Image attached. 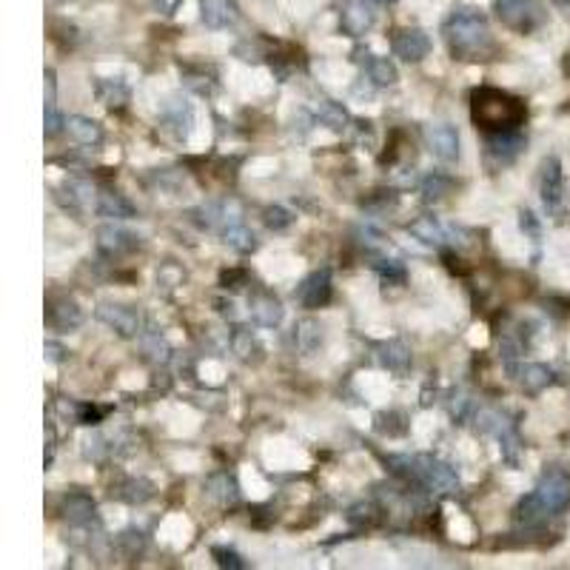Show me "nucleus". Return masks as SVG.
<instances>
[{"label": "nucleus", "instance_id": "f257e3e1", "mask_svg": "<svg viewBox=\"0 0 570 570\" xmlns=\"http://www.w3.org/2000/svg\"><path fill=\"white\" fill-rule=\"evenodd\" d=\"M442 34L448 41V49L459 61H482L490 52H494V37L488 29V17L479 9H454L448 14V21L442 26Z\"/></svg>", "mask_w": 570, "mask_h": 570}, {"label": "nucleus", "instance_id": "f03ea898", "mask_svg": "<svg viewBox=\"0 0 570 570\" xmlns=\"http://www.w3.org/2000/svg\"><path fill=\"white\" fill-rule=\"evenodd\" d=\"M470 114L474 123L485 131H507L519 129L527 117V109L519 97L499 89H477L470 94Z\"/></svg>", "mask_w": 570, "mask_h": 570}, {"label": "nucleus", "instance_id": "7ed1b4c3", "mask_svg": "<svg viewBox=\"0 0 570 570\" xmlns=\"http://www.w3.org/2000/svg\"><path fill=\"white\" fill-rule=\"evenodd\" d=\"M391 465V470L400 477H405L408 482H417L428 490H440V494H457L459 490V477L450 470V465L434 459V457H388L385 459Z\"/></svg>", "mask_w": 570, "mask_h": 570}, {"label": "nucleus", "instance_id": "20e7f679", "mask_svg": "<svg viewBox=\"0 0 570 570\" xmlns=\"http://www.w3.org/2000/svg\"><path fill=\"white\" fill-rule=\"evenodd\" d=\"M497 17L519 34H530L545 26L547 12L539 0H494Z\"/></svg>", "mask_w": 570, "mask_h": 570}, {"label": "nucleus", "instance_id": "39448f33", "mask_svg": "<svg viewBox=\"0 0 570 570\" xmlns=\"http://www.w3.org/2000/svg\"><path fill=\"white\" fill-rule=\"evenodd\" d=\"M539 194H542V206L550 217H562L565 203H567V188H565V171L562 160L556 154H550L542 160L539 169Z\"/></svg>", "mask_w": 570, "mask_h": 570}, {"label": "nucleus", "instance_id": "423d86ee", "mask_svg": "<svg viewBox=\"0 0 570 570\" xmlns=\"http://www.w3.org/2000/svg\"><path fill=\"white\" fill-rule=\"evenodd\" d=\"M534 499L542 505L547 517L562 514L570 505V474H565L562 468H547L534 488Z\"/></svg>", "mask_w": 570, "mask_h": 570}, {"label": "nucleus", "instance_id": "0eeeda50", "mask_svg": "<svg viewBox=\"0 0 570 570\" xmlns=\"http://www.w3.org/2000/svg\"><path fill=\"white\" fill-rule=\"evenodd\" d=\"M479 428L485 430V434H494L499 440L505 462H510V465L519 462L522 440L517 434V422H510L505 414H499V411H482V414H479Z\"/></svg>", "mask_w": 570, "mask_h": 570}, {"label": "nucleus", "instance_id": "6e6552de", "mask_svg": "<svg viewBox=\"0 0 570 570\" xmlns=\"http://www.w3.org/2000/svg\"><path fill=\"white\" fill-rule=\"evenodd\" d=\"M525 149V134L519 129H507V131H488L485 134V151L488 160L494 166H507L514 163Z\"/></svg>", "mask_w": 570, "mask_h": 570}, {"label": "nucleus", "instance_id": "1a4fd4ad", "mask_svg": "<svg viewBox=\"0 0 570 570\" xmlns=\"http://www.w3.org/2000/svg\"><path fill=\"white\" fill-rule=\"evenodd\" d=\"M97 320L106 323L109 328H114L121 337L131 340L140 333V311L131 308V305H111V303H103L101 308H97Z\"/></svg>", "mask_w": 570, "mask_h": 570}, {"label": "nucleus", "instance_id": "9d476101", "mask_svg": "<svg viewBox=\"0 0 570 570\" xmlns=\"http://www.w3.org/2000/svg\"><path fill=\"white\" fill-rule=\"evenodd\" d=\"M425 137H428L430 154H434L440 163H457L459 160V131H457V126H450V123L428 126Z\"/></svg>", "mask_w": 570, "mask_h": 570}, {"label": "nucleus", "instance_id": "9b49d317", "mask_svg": "<svg viewBox=\"0 0 570 570\" xmlns=\"http://www.w3.org/2000/svg\"><path fill=\"white\" fill-rule=\"evenodd\" d=\"M94 237H97V248L109 254V257H121V254L140 248V237H137V234H131L123 226H114V223L101 226L94 231Z\"/></svg>", "mask_w": 570, "mask_h": 570}, {"label": "nucleus", "instance_id": "f8f14e48", "mask_svg": "<svg viewBox=\"0 0 570 570\" xmlns=\"http://www.w3.org/2000/svg\"><path fill=\"white\" fill-rule=\"evenodd\" d=\"M430 52V37L425 29H402L394 37V54L405 63H420Z\"/></svg>", "mask_w": 570, "mask_h": 570}, {"label": "nucleus", "instance_id": "ddd939ff", "mask_svg": "<svg viewBox=\"0 0 570 570\" xmlns=\"http://www.w3.org/2000/svg\"><path fill=\"white\" fill-rule=\"evenodd\" d=\"M331 271L328 268H320L308 274V277L303 280L300 291H297V300L305 305V308H323L328 300H331Z\"/></svg>", "mask_w": 570, "mask_h": 570}, {"label": "nucleus", "instance_id": "4468645a", "mask_svg": "<svg viewBox=\"0 0 570 570\" xmlns=\"http://www.w3.org/2000/svg\"><path fill=\"white\" fill-rule=\"evenodd\" d=\"M61 203L77 214H83L89 208L97 206V191L89 180H81V177H72V180H66L61 186Z\"/></svg>", "mask_w": 570, "mask_h": 570}, {"label": "nucleus", "instance_id": "2eb2a0df", "mask_svg": "<svg viewBox=\"0 0 570 570\" xmlns=\"http://www.w3.org/2000/svg\"><path fill=\"white\" fill-rule=\"evenodd\" d=\"M200 17L208 29H228L237 24V4L234 0H203L200 4Z\"/></svg>", "mask_w": 570, "mask_h": 570}, {"label": "nucleus", "instance_id": "dca6fc26", "mask_svg": "<svg viewBox=\"0 0 570 570\" xmlns=\"http://www.w3.org/2000/svg\"><path fill=\"white\" fill-rule=\"evenodd\" d=\"M248 311H251V317H254V323H257V325L274 328V325L283 323V305L268 291L254 294V297L248 300Z\"/></svg>", "mask_w": 570, "mask_h": 570}, {"label": "nucleus", "instance_id": "f3484780", "mask_svg": "<svg viewBox=\"0 0 570 570\" xmlns=\"http://www.w3.org/2000/svg\"><path fill=\"white\" fill-rule=\"evenodd\" d=\"M49 323L57 331H74L83 325V308L77 305L72 297H61L49 305Z\"/></svg>", "mask_w": 570, "mask_h": 570}, {"label": "nucleus", "instance_id": "a211bd4d", "mask_svg": "<svg viewBox=\"0 0 570 570\" xmlns=\"http://www.w3.org/2000/svg\"><path fill=\"white\" fill-rule=\"evenodd\" d=\"M343 32H348L351 37H362L371 26H373V12L365 6V0H351V4L343 6Z\"/></svg>", "mask_w": 570, "mask_h": 570}, {"label": "nucleus", "instance_id": "6ab92c4d", "mask_svg": "<svg viewBox=\"0 0 570 570\" xmlns=\"http://www.w3.org/2000/svg\"><path fill=\"white\" fill-rule=\"evenodd\" d=\"M377 362L388 371L394 373H405L411 368V348L402 343V340H388V343H380L377 348Z\"/></svg>", "mask_w": 570, "mask_h": 570}, {"label": "nucleus", "instance_id": "aec40b11", "mask_svg": "<svg viewBox=\"0 0 570 570\" xmlns=\"http://www.w3.org/2000/svg\"><path fill=\"white\" fill-rule=\"evenodd\" d=\"M94 211L101 214V217H109V220H131V217H137V208L123 198V194H117V191H101V194H97Z\"/></svg>", "mask_w": 570, "mask_h": 570}, {"label": "nucleus", "instance_id": "412c9836", "mask_svg": "<svg viewBox=\"0 0 570 570\" xmlns=\"http://www.w3.org/2000/svg\"><path fill=\"white\" fill-rule=\"evenodd\" d=\"M408 234H414V237L422 243V246H430V248H442L450 234H448V226H442L437 217H420L408 226Z\"/></svg>", "mask_w": 570, "mask_h": 570}, {"label": "nucleus", "instance_id": "4be33fe9", "mask_svg": "<svg viewBox=\"0 0 570 570\" xmlns=\"http://www.w3.org/2000/svg\"><path fill=\"white\" fill-rule=\"evenodd\" d=\"M517 380L527 394H539V391H545L547 385L556 382V373L542 362H527L517 371Z\"/></svg>", "mask_w": 570, "mask_h": 570}, {"label": "nucleus", "instance_id": "5701e85b", "mask_svg": "<svg viewBox=\"0 0 570 570\" xmlns=\"http://www.w3.org/2000/svg\"><path fill=\"white\" fill-rule=\"evenodd\" d=\"M163 121L177 137H188V131L194 126V109L186 101H171L163 111Z\"/></svg>", "mask_w": 570, "mask_h": 570}, {"label": "nucleus", "instance_id": "b1692460", "mask_svg": "<svg viewBox=\"0 0 570 570\" xmlns=\"http://www.w3.org/2000/svg\"><path fill=\"white\" fill-rule=\"evenodd\" d=\"M94 514H97V505L86 494H69L63 499V517L72 525H89V522H94Z\"/></svg>", "mask_w": 570, "mask_h": 570}, {"label": "nucleus", "instance_id": "393cba45", "mask_svg": "<svg viewBox=\"0 0 570 570\" xmlns=\"http://www.w3.org/2000/svg\"><path fill=\"white\" fill-rule=\"evenodd\" d=\"M365 74L368 81L373 86H394L397 83V66L388 61V57H380V54H365Z\"/></svg>", "mask_w": 570, "mask_h": 570}, {"label": "nucleus", "instance_id": "a878e982", "mask_svg": "<svg viewBox=\"0 0 570 570\" xmlns=\"http://www.w3.org/2000/svg\"><path fill=\"white\" fill-rule=\"evenodd\" d=\"M208 497L217 502V505H234L240 499V488H237V479H234L231 474H214L206 485Z\"/></svg>", "mask_w": 570, "mask_h": 570}, {"label": "nucleus", "instance_id": "bb28decb", "mask_svg": "<svg viewBox=\"0 0 570 570\" xmlns=\"http://www.w3.org/2000/svg\"><path fill=\"white\" fill-rule=\"evenodd\" d=\"M66 129H69V134L74 137V140L83 143V146H97L103 140V129L97 121H92V117H69Z\"/></svg>", "mask_w": 570, "mask_h": 570}, {"label": "nucleus", "instance_id": "cd10ccee", "mask_svg": "<svg viewBox=\"0 0 570 570\" xmlns=\"http://www.w3.org/2000/svg\"><path fill=\"white\" fill-rule=\"evenodd\" d=\"M231 348H234V353H237L243 362H257L260 353H263V345L257 343V337H254L248 328H234Z\"/></svg>", "mask_w": 570, "mask_h": 570}, {"label": "nucleus", "instance_id": "c85d7f7f", "mask_svg": "<svg viewBox=\"0 0 570 570\" xmlns=\"http://www.w3.org/2000/svg\"><path fill=\"white\" fill-rule=\"evenodd\" d=\"M317 121H320L323 126H328L331 131H345L348 123H351V114H348V109H345L343 103H337V101H323V103L317 106Z\"/></svg>", "mask_w": 570, "mask_h": 570}, {"label": "nucleus", "instance_id": "c756f323", "mask_svg": "<svg viewBox=\"0 0 570 570\" xmlns=\"http://www.w3.org/2000/svg\"><path fill=\"white\" fill-rule=\"evenodd\" d=\"M223 240L228 248H234L237 254H251V251H257V234H254L251 228H246V223H237V226H231L228 231H223Z\"/></svg>", "mask_w": 570, "mask_h": 570}, {"label": "nucleus", "instance_id": "7c9ffc66", "mask_svg": "<svg viewBox=\"0 0 570 570\" xmlns=\"http://www.w3.org/2000/svg\"><path fill=\"white\" fill-rule=\"evenodd\" d=\"M297 345L303 353H314L323 345V325L317 320H300L297 323Z\"/></svg>", "mask_w": 570, "mask_h": 570}, {"label": "nucleus", "instance_id": "2f4dec72", "mask_svg": "<svg viewBox=\"0 0 570 570\" xmlns=\"http://www.w3.org/2000/svg\"><path fill=\"white\" fill-rule=\"evenodd\" d=\"M151 482L146 479H126L123 485H117V499H123L129 505H137V502H146L151 497Z\"/></svg>", "mask_w": 570, "mask_h": 570}, {"label": "nucleus", "instance_id": "473e14b6", "mask_svg": "<svg viewBox=\"0 0 570 570\" xmlns=\"http://www.w3.org/2000/svg\"><path fill=\"white\" fill-rule=\"evenodd\" d=\"M97 97L106 106H123L129 103V86L123 81H101L97 83Z\"/></svg>", "mask_w": 570, "mask_h": 570}, {"label": "nucleus", "instance_id": "72a5a7b5", "mask_svg": "<svg viewBox=\"0 0 570 570\" xmlns=\"http://www.w3.org/2000/svg\"><path fill=\"white\" fill-rule=\"evenodd\" d=\"M373 268H377V274L388 285H402L405 283V266L400 260H377Z\"/></svg>", "mask_w": 570, "mask_h": 570}, {"label": "nucleus", "instance_id": "f704fd0d", "mask_svg": "<svg viewBox=\"0 0 570 570\" xmlns=\"http://www.w3.org/2000/svg\"><path fill=\"white\" fill-rule=\"evenodd\" d=\"M263 220H266V226L271 231H283V228H288L294 223V214L288 208H283V206H268L263 211Z\"/></svg>", "mask_w": 570, "mask_h": 570}, {"label": "nucleus", "instance_id": "c9c22d12", "mask_svg": "<svg viewBox=\"0 0 570 570\" xmlns=\"http://www.w3.org/2000/svg\"><path fill=\"white\" fill-rule=\"evenodd\" d=\"M211 556L217 559L220 567H228V570H243L246 567L243 556L237 554V550H231V547H211Z\"/></svg>", "mask_w": 570, "mask_h": 570}, {"label": "nucleus", "instance_id": "e433bc0d", "mask_svg": "<svg viewBox=\"0 0 570 570\" xmlns=\"http://www.w3.org/2000/svg\"><path fill=\"white\" fill-rule=\"evenodd\" d=\"M143 348H146V353H149L154 362H163L169 357V345L163 343L160 333H146V337H143Z\"/></svg>", "mask_w": 570, "mask_h": 570}, {"label": "nucleus", "instance_id": "4c0bfd02", "mask_svg": "<svg viewBox=\"0 0 570 570\" xmlns=\"http://www.w3.org/2000/svg\"><path fill=\"white\" fill-rule=\"evenodd\" d=\"M63 129H66L63 114L57 111L54 103H46V117H43V131H46V137H57Z\"/></svg>", "mask_w": 570, "mask_h": 570}, {"label": "nucleus", "instance_id": "58836bf2", "mask_svg": "<svg viewBox=\"0 0 570 570\" xmlns=\"http://www.w3.org/2000/svg\"><path fill=\"white\" fill-rule=\"evenodd\" d=\"M448 188H450V180H445V177H440V174L428 177L425 186H422V191H425V200H440Z\"/></svg>", "mask_w": 570, "mask_h": 570}, {"label": "nucleus", "instance_id": "ea45409f", "mask_svg": "<svg viewBox=\"0 0 570 570\" xmlns=\"http://www.w3.org/2000/svg\"><path fill=\"white\" fill-rule=\"evenodd\" d=\"M519 226H522V231H527L530 237H534V243H539V237H542V228H539V223H536V217H534V211H522L519 214Z\"/></svg>", "mask_w": 570, "mask_h": 570}, {"label": "nucleus", "instance_id": "a19ab883", "mask_svg": "<svg viewBox=\"0 0 570 570\" xmlns=\"http://www.w3.org/2000/svg\"><path fill=\"white\" fill-rule=\"evenodd\" d=\"M43 351H46V360L54 362V365H61V362L66 360V348H63L61 343H54V340H46Z\"/></svg>", "mask_w": 570, "mask_h": 570}, {"label": "nucleus", "instance_id": "79ce46f5", "mask_svg": "<svg viewBox=\"0 0 570 570\" xmlns=\"http://www.w3.org/2000/svg\"><path fill=\"white\" fill-rule=\"evenodd\" d=\"M101 417H103L101 408H92V405H81V408H77V420H81L83 425H94Z\"/></svg>", "mask_w": 570, "mask_h": 570}, {"label": "nucleus", "instance_id": "37998d69", "mask_svg": "<svg viewBox=\"0 0 570 570\" xmlns=\"http://www.w3.org/2000/svg\"><path fill=\"white\" fill-rule=\"evenodd\" d=\"M54 442H57V440H54V428L46 425V468L54 462V448H57Z\"/></svg>", "mask_w": 570, "mask_h": 570}, {"label": "nucleus", "instance_id": "c03bdc74", "mask_svg": "<svg viewBox=\"0 0 570 570\" xmlns=\"http://www.w3.org/2000/svg\"><path fill=\"white\" fill-rule=\"evenodd\" d=\"M151 4L157 6V12H163V14H171L177 12V6L183 4V0H151Z\"/></svg>", "mask_w": 570, "mask_h": 570}, {"label": "nucleus", "instance_id": "a18cd8bd", "mask_svg": "<svg viewBox=\"0 0 570 570\" xmlns=\"http://www.w3.org/2000/svg\"><path fill=\"white\" fill-rule=\"evenodd\" d=\"M368 4H377V6H388V4H394V0H368Z\"/></svg>", "mask_w": 570, "mask_h": 570}, {"label": "nucleus", "instance_id": "49530a36", "mask_svg": "<svg viewBox=\"0 0 570 570\" xmlns=\"http://www.w3.org/2000/svg\"><path fill=\"white\" fill-rule=\"evenodd\" d=\"M556 4H559V6H562V9H565L567 14H570V0H556Z\"/></svg>", "mask_w": 570, "mask_h": 570}]
</instances>
